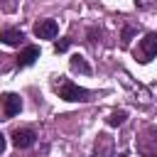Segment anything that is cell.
<instances>
[{"label":"cell","instance_id":"obj_4","mask_svg":"<svg viewBox=\"0 0 157 157\" xmlns=\"http://www.w3.org/2000/svg\"><path fill=\"white\" fill-rule=\"evenodd\" d=\"M34 140H37V132H34L32 128H17V130L12 132V145H15L17 150H27V147H32Z\"/></svg>","mask_w":157,"mask_h":157},{"label":"cell","instance_id":"obj_10","mask_svg":"<svg viewBox=\"0 0 157 157\" xmlns=\"http://www.w3.org/2000/svg\"><path fill=\"white\" fill-rule=\"evenodd\" d=\"M125 118H128V113H125V110H113V113L108 115V125H113V128H115V125H123V123H125Z\"/></svg>","mask_w":157,"mask_h":157},{"label":"cell","instance_id":"obj_12","mask_svg":"<svg viewBox=\"0 0 157 157\" xmlns=\"http://www.w3.org/2000/svg\"><path fill=\"white\" fill-rule=\"evenodd\" d=\"M132 34H135V29H132V27H125V32H123V44H128Z\"/></svg>","mask_w":157,"mask_h":157},{"label":"cell","instance_id":"obj_8","mask_svg":"<svg viewBox=\"0 0 157 157\" xmlns=\"http://www.w3.org/2000/svg\"><path fill=\"white\" fill-rule=\"evenodd\" d=\"M0 39H2L5 44H10V47H17V44H22L25 34H22L20 29H2V32H0Z\"/></svg>","mask_w":157,"mask_h":157},{"label":"cell","instance_id":"obj_6","mask_svg":"<svg viewBox=\"0 0 157 157\" xmlns=\"http://www.w3.org/2000/svg\"><path fill=\"white\" fill-rule=\"evenodd\" d=\"M37 59H39V47L29 44V47H25V49L17 54V66H29V64H34Z\"/></svg>","mask_w":157,"mask_h":157},{"label":"cell","instance_id":"obj_2","mask_svg":"<svg viewBox=\"0 0 157 157\" xmlns=\"http://www.w3.org/2000/svg\"><path fill=\"white\" fill-rule=\"evenodd\" d=\"M20 110H22V98H20L17 93H5V96L0 98V120L15 118Z\"/></svg>","mask_w":157,"mask_h":157},{"label":"cell","instance_id":"obj_5","mask_svg":"<svg viewBox=\"0 0 157 157\" xmlns=\"http://www.w3.org/2000/svg\"><path fill=\"white\" fill-rule=\"evenodd\" d=\"M56 32H59V27L54 20H39L34 25V37H39V39H54Z\"/></svg>","mask_w":157,"mask_h":157},{"label":"cell","instance_id":"obj_3","mask_svg":"<svg viewBox=\"0 0 157 157\" xmlns=\"http://www.w3.org/2000/svg\"><path fill=\"white\" fill-rule=\"evenodd\" d=\"M157 54V32H147L145 39L140 42V49H137V59L142 64H147L152 56Z\"/></svg>","mask_w":157,"mask_h":157},{"label":"cell","instance_id":"obj_7","mask_svg":"<svg viewBox=\"0 0 157 157\" xmlns=\"http://www.w3.org/2000/svg\"><path fill=\"white\" fill-rule=\"evenodd\" d=\"M110 155H113V140H110L108 135H98L93 157H110Z\"/></svg>","mask_w":157,"mask_h":157},{"label":"cell","instance_id":"obj_9","mask_svg":"<svg viewBox=\"0 0 157 157\" xmlns=\"http://www.w3.org/2000/svg\"><path fill=\"white\" fill-rule=\"evenodd\" d=\"M69 66H71L74 71H78V74H91V66H88V61H86L81 54H74V56L69 59Z\"/></svg>","mask_w":157,"mask_h":157},{"label":"cell","instance_id":"obj_13","mask_svg":"<svg viewBox=\"0 0 157 157\" xmlns=\"http://www.w3.org/2000/svg\"><path fill=\"white\" fill-rule=\"evenodd\" d=\"M2 152H5V135L0 132V155H2Z\"/></svg>","mask_w":157,"mask_h":157},{"label":"cell","instance_id":"obj_14","mask_svg":"<svg viewBox=\"0 0 157 157\" xmlns=\"http://www.w3.org/2000/svg\"><path fill=\"white\" fill-rule=\"evenodd\" d=\"M2 59H5V56H2V54H0V61H2Z\"/></svg>","mask_w":157,"mask_h":157},{"label":"cell","instance_id":"obj_11","mask_svg":"<svg viewBox=\"0 0 157 157\" xmlns=\"http://www.w3.org/2000/svg\"><path fill=\"white\" fill-rule=\"evenodd\" d=\"M69 49V39H61V42H54V52L59 54V52H66Z\"/></svg>","mask_w":157,"mask_h":157},{"label":"cell","instance_id":"obj_1","mask_svg":"<svg viewBox=\"0 0 157 157\" xmlns=\"http://www.w3.org/2000/svg\"><path fill=\"white\" fill-rule=\"evenodd\" d=\"M54 91L59 93V98H64V101H69V103H76V101H88V91L86 88H81V86H76L74 81H69V78H64V76H59V81L54 83Z\"/></svg>","mask_w":157,"mask_h":157}]
</instances>
